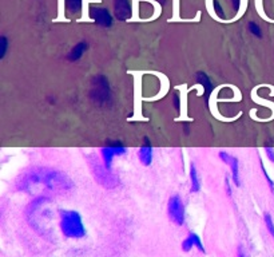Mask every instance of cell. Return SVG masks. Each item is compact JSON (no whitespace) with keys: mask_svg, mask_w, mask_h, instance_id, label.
I'll return each instance as SVG.
<instances>
[{"mask_svg":"<svg viewBox=\"0 0 274 257\" xmlns=\"http://www.w3.org/2000/svg\"><path fill=\"white\" fill-rule=\"evenodd\" d=\"M261 168H262V172H264L265 178L267 179V183H269V186H270V189L274 192V182H273V181H271V178H270V177H269V174H267L266 169H265V166H264V162H261Z\"/></svg>","mask_w":274,"mask_h":257,"instance_id":"cell-18","label":"cell"},{"mask_svg":"<svg viewBox=\"0 0 274 257\" xmlns=\"http://www.w3.org/2000/svg\"><path fill=\"white\" fill-rule=\"evenodd\" d=\"M138 157L141 163L145 166H150L152 162V146L149 142V139L145 138V143L141 146V149L138 152Z\"/></svg>","mask_w":274,"mask_h":257,"instance_id":"cell-9","label":"cell"},{"mask_svg":"<svg viewBox=\"0 0 274 257\" xmlns=\"http://www.w3.org/2000/svg\"><path fill=\"white\" fill-rule=\"evenodd\" d=\"M61 230L67 238H83L86 236V227L82 216L76 210H62L61 212Z\"/></svg>","mask_w":274,"mask_h":257,"instance_id":"cell-1","label":"cell"},{"mask_svg":"<svg viewBox=\"0 0 274 257\" xmlns=\"http://www.w3.org/2000/svg\"><path fill=\"white\" fill-rule=\"evenodd\" d=\"M218 156H220V158H221V161H222V162L230 166L231 178H233L236 186H240L241 185L240 163H238L237 157L231 156L230 153H227V152H220V154H218Z\"/></svg>","mask_w":274,"mask_h":257,"instance_id":"cell-6","label":"cell"},{"mask_svg":"<svg viewBox=\"0 0 274 257\" xmlns=\"http://www.w3.org/2000/svg\"><path fill=\"white\" fill-rule=\"evenodd\" d=\"M90 17L94 23H96L101 27H111L112 26V15L110 11L105 7H91L90 8Z\"/></svg>","mask_w":274,"mask_h":257,"instance_id":"cell-5","label":"cell"},{"mask_svg":"<svg viewBox=\"0 0 274 257\" xmlns=\"http://www.w3.org/2000/svg\"><path fill=\"white\" fill-rule=\"evenodd\" d=\"M114 12L116 19L127 21L131 16V6L129 0H114Z\"/></svg>","mask_w":274,"mask_h":257,"instance_id":"cell-7","label":"cell"},{"mask_svg":"<svg viewBox=\"0 0 274 257\" xmlns=\"http://www.w3.org/2000/svg\"><path fill=\"white\" fill-rule=\"evenodd\" d=\"M66 7L71 14H79L83 7V0H66Z\"/></svg>","mask_w":274,"mask_h":257,"instance_id":"cell-13","label":"cell"},{"mask_svg":"<svg viewBox=\"0 0 274 257\" xmlns=\"http://www.w3.org/2000/svg\"><path fill=\"white\" fill-rule=\"evenodd\" d=\"M173 102H174V107L180 112V108H181V101H180V94L178 93H175V95H174V98H173Z\"/></svg>","mask_w":274,"mask_h":257,"instance_id":"cell-20","label":"cell"},{"mask_svg":"<svg viewBox=\"0 0 274 257\" xmlns=\"http://www.w3.org/2000/svg\"><path fill=\"white\" fill-rule=\"evenodd\" d=\"M265 153H266L267 158L270 159L271 162H274V149L273 148H270V146H266V148H265Z\"/></svg>","mask_w":274,"mask_h":257,"instance_id":"cell-19","label":"cell"},{"mask_svg":"<svg viewBox=\"0 0 274 257\" xmlns=\"http://www.w3.org/2000/svg\"><path fill=\"white\" fill-rule=\"evenodd\" d=\"M264 220H265V225H266V228H267V232H269V233H270V236L274 238V221H273V218H271L270 214L266 213L264 217Z\"/></svg>","mask_w":274,"mask_h":257,"instance_id":"cell-16","label":"cell"},{"mask_svg":"<svg viewBox=\"0 0 274 257\" xmlns=\"http://www.w3.org/2000/svg\"><path fill=\"white\" fill-rule=\"evenodd\" d=\"M213 10H214V12H216L217 16L225 17L224 8H222V6H221L220 0H213Z\"/></svg>","mask_w":274,"mask_h":257,"instance_id":"cell-17","label":"cell"},{"mask_svg":"<svg viewBox=\"0 0 274 257\" xmlns=\"http://www.w3.org/2000/svg\"><path fill=\"white\" fill-rule=\"evenodd\" d=\"M126 148L121 142H114L110 143V145L105 146L101 149L102 159H103V163H105V168H107L108 170H111L112 168V161L115 157H121L123 154H126Z\"/></svg>","mask_w":274,"mask_h":257,"instance_id":"cell-4","label":"cell"},{"mask_svg":"<svg viewBox=\"0 0 274 257\" xmlns=\"http://www.w3.org/2000/svg\"><path fill=\"white\" fill-rule=\"evenodd\" d=\"M88 50V43L85 41L79 42V43H76L74 46V47L71 48V51L68 52L67 55V59L70 62H76L79 61L82 57H83V54H85L86 51Z\"/></svg>","mask_w":274,"mask_h":257,"instance_id":"cell-10","label":"cell"},{"mask_svg":"<svg viewBox=\"0 0 274 257\" xmlns=\"http://www.w3.org/2000/svg\"><path fill=\"white\" fill-rule=\"evenodd\" d=\"M195 79H197V83L200 86H202L203 91L206 93V94H210V93L213 91V82H211V79L209 78V75L206 74V72H197L195 75Z\"/></svg>","mask_w":274,"mask_h":257,"instance_id":"cell-12","label":"cell"},{"mask_svg":"<svg viewBox=\"0 0 274 257\" xmlns=\"http://www.w3.org/2000/svg\"><path fill=\"white\" fill-rule=\"evenodd\" d=\"M247 27H249V31H250L254 36L262 38V30H261L260 24H257L256 22H249V26H247Z\"/></svg>","mask_w":274,"mask_h":257,"instance_id":"cell-15","label":"cell"},{"mask_svg":"<svg viewBox=\"0 0 274 257\" xmlns=\"http://www.w3.org/2000/svg\"><path fill=\"white\" fill-rule=\"evenodd\" d=\"M8 46H10V43H8L7 36H4V35L0 36V59H3L6 57L8 51Z\"/></svg>","mask_w":274,"mask_h":257,"instance_id":"cell-14","label":"cell"},{"mask_svg":"<svg viewBox=\"0 0 274 257\" xmlns=\"http://www.w3.org/2000/svg\"><path fill=\"white\" fill-rule=\"evenodd\" d=\"M225 185H226L227 194H229V196H231V189H230V185H229V177H226V178H225Z\"/></svg>","mask_w":274,"mask_h":257,"instance_id":"cell-22","label":"cell"},{"mask_svg":"<svg viewBox=\"0 0 274 257\" xmlns=\"http://www.w3.org/2000/svg\"><path fill=\"white\" fill-rule=\"evenodd\" d=\"M238 257H245V256H244V254H240V256H238Z\"/></svg>","mask_w":274,"mask_h":257,"instance_id":"cell-23","label":"cell"},{"mask_svg":"<svg viewBox=\"0 0 274 257\" xmlns=\"http://www.w3.org/2000/svg\"><path fill=\"white\" fill-rule=\"evenodd\" d=\"M231 4H233V8L236 12H238L241 8V0H231Z\"/></svg>","mask_w":274,"mask_h":257,"instance_id":"cell-21","label":"cell"},{"mask_svg":"<svg viewBox=\"0 0 274 257\" xmlns=\"http://www.w3.org/2000/svg\"><path fill=\"white\" fill-rule=\"evenodd\" d=\"M190 190L191 193H198L201 190V178L195 165H190Z\"/></svg>","mask_w":274,"mask_h":257,"instance_id":"cell-11","label":"cell"},{"mask_svg":"<svg viewBox=\"0 0 274 257\" xmlns=\"http://www.w3.org/2000/svg\"><path fill=\"white\" fill-rule=\"evenodd\" d=\"M110 97H111V93H110V85H108L107 79L103 75L95 77L94 81H92L90 98L98 105H105L108 102Z\"/></svg>","mask_w":274,"mask_h":257,"instance_id":"cell-2","label":"cell"},{"mask_svg":"<svg viewBox=\"0 0 274 257\" xmlns=\"http://www.w3.org/2000/svg\"><path fill=\"white\" fill-rule=\"evenodd\" d=\"M193 248H197V249L201 250V252H205V247H203L202 240H201V237L197 233H190L182 243V249L185 250V252H189V250H191Z\"/></svg>","mask_w":274,"mask_h":257,"instance_id":"cell-8","label":"cell"},{"mask_svg":"<svg viewBox=\"0 0 274 257\" xmlns=\"http://www.w3.org/2000/svg\"><path fill=\"white\" fill-rule=\"evenodd\" d=\"M167 213H169L170 220L177 224L178 227L185 224V218H186V213H185V205L183 201L178 194L170 197L169 204H167Z\"/></svg>","mask_w":274,"mask_h":257,"instance_id":"cell-3","label":"cell"}]
</instances>
